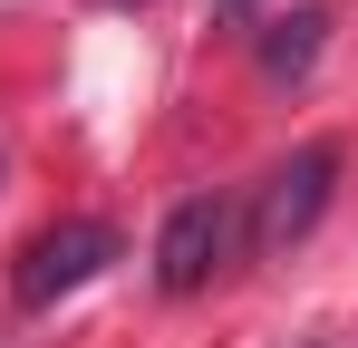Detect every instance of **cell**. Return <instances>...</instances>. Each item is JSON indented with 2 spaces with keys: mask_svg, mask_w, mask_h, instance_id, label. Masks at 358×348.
Instances as JSON below:
<instances>
[{
  "mask_svg": "<svg viewBox=\"0 0 358 348\" xmlns=\"http://www.w3.org/2000/svg\"><path fill=\"white\" fill-rule=\"evenodd\" d=\"M233 242H242V203L233 194H194V203H175L165 213V232H155V281L175 290H203L223 261H233Z\"/></svg>",
  "mask_w": 358,
  "mask_h": 348,
  "instance_id": "obj_2",
  "label": "cell"
},
{
  "mask_svg": "<svg viewBox=\"0 0 358 348\" xmlns=\"http://www.w3.org/2000/svg\"><path fill=\"white\" fill-rule=\"evenodd\" d=\"M126 242H117V223H59V232H39L29 252H20V310H59L68 290H87L107 261H117Z\"/></svg>",
  "mask_w": 358,
  "mask_h": 348,
  "instance_id": "obj_3",
  "label": "cell"
},
{
  "mask_svg": "<svg viewBox=\"0 0 358 348\" xmlns=\"http://www.w3.org/2000/svg\"><path fill=\"white\" fill-rule=\"evenodd\" d=\"M320 29H329V10H291V20H271V39H262V78H310Z\"/></svg>",
  "mask_w": 358,
  "mask_h": 348,
  "instance_id": "obj_4",
  "label": "cell"
},
{
  "mask_svg": "<svg viewBox=\"0 0 358 348\" xmlns=\"http://www.w3.org/2000/svg\"><path fill=\"white\" fill-rule=\"evenodd\" d=\"M107 10H136V0H107Z\"/></svg>",
  "mask_w": 358,
  "mask_h": 348,
  "instance_id": "obj_5",
  "label": "cell"
},
{
  "mask_svg": "<svg viewBox=\"0 0 358 348\" xmlns=\"http://www.w3.org/2000/svg\"><path fill=\"white\" fill-rule=\"evenodd\" d=\"M329 184H339V145L281 155V165L262 174V194H252V252H291L300 232L329 213Z\"/></svg>",
  "mask_w": 358,
  "mask_h": 348,
  "instance_id": "obj_1",
  "label": "cell"
}]
</instances>
